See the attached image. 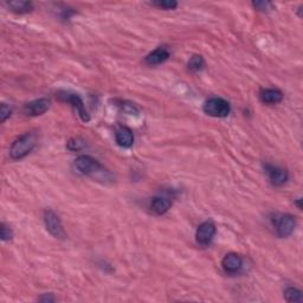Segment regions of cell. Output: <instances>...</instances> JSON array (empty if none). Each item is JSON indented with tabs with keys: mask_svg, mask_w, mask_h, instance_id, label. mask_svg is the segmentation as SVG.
Segmentation results:
<instances>
[{
	"mask_svg": "<svg viewBox=\"0 0 303 303\" xmlns=\"http://www.w3.org/2000/svg\"><path fill=\"white\" fill-rule=\"evenodd\" d=\"M215 232H217V230H215V226L213 223L212 222L203 223V224L199 225L198 230H197L196 232L197 243L202 246H208L212 243V241L214 240Z\"/></svg>",
	"mask_w": 303,
	"mask_h": 303,
	"instance_id": "8992f818",
	"label": "cell"
},
{
	"mask_svg": "<svg viewBox=\"0 0 303 303\" xmlns=\"http://www.w3.org/2000/svg\"><path fill=\"white\" fill-rule=\"evenodd\" d=\"M204 112L212 117H226L231 112L229 102L221 97H212L204 104Z\"/></svg>",
	"mask_w": 303,
	"mask_h": 303,
	"instance_id": "3957f363",
	"label": "cell"
},
{
	"mask_svg": "<svg viewBox=\"0 0 303 303\" xmlns=\"http://www.w3.org/2000/svg\"><path fill=\"white\" fill-rule=\"evenodd\" d=\"M7 6L10 7L11 11L20 14L31 12L33 9L31 2H24V0H13V2H9L7 3Z\"/></svg>",
	"mask_w": 303,
	"mask_h": 303,
	"instance_id": "9a60e30c",
	"label": "cell"
},
{
	"mask_svg": "<svg viewBox=\"0 0 303 303\" xmlns=\"http://www.w3.org/2000/svg\"><path fill=\"white\" fill-rule=\"evenodd\" d=\"M252 5L255 6V9L258 11H263V12L272 9V4L270 2H255L252 3Z\"/></svg>",
	"mask_w": 303,
	"mask_h": 303,
	"instance_id": "7402d4cb",
	"label": "cell"
},
{
	"mask_svg": "<svg viewBox=\"0 0 303 303\" xmlns=\"http://www.w3.org/2000/svg\"><path fill=\"white\" fill-rule=\"evenodd\" d=\"M259 98L265 104H277L283 100V93L278 89H264L261 92Z\"/></svg>",
	"mask_w": 303,
	"mask_h": 303,
	"instance_id": "4fadbf2b",
	"label": "cell"
},
{
	"mask_svg": "<svg viewBox=\"0 0 303 303\" xmlns=\"http://www.w3.org/2000/svg\"><path fill=\"white\" fill-rule=\"evenodd\" d=\"M170 57V52L166 47H159L155 49L154 51H152L149 55L146 56L145 62L148 64V66H159V64H162L166 62Z\"/></svg>",
	"mask_w": 303,
	"mask_h": 303,
	"instance_id": "8fae6325",
	"label": "cell"
},
{
	"mask_svg": "<svg viewBox=\"0 0 303 303\" xmlns=\"http://www.w3.org/2000/svg\"><path fill=\"white\" fill-rule=\"evenodd\" d=\"M37 140V134L33 132H28L20 135L11 146L10 157L13 160H20L25 158L36 147Z\"/></svg>",
	"mask_w": 303,
	"mask_h": 303,
	"instance_id": "7a4b0ae2",
	"label": "cell"
},
{
	"mask_svg": "<svg viewBox=\"0 0 303 303\" xmlns=\"http://www.w3.org/2000/svg\"><path fill=\"white\" fill-rule=\"evenodd\" d=\"M58 97L62 101L68 102V103L73 104V107L76 109V111H77L78 115L81 116L82 121H84V122H88L89 119H90L89 114H88V112H86L85 105H84V103H83L82 98L79 97L77 94L60 92V93H58Z\"/></svg>",
	"mask_w": 303,
	"mask_h": 303,
	"instance_id": "52a82bcc",
	"label": "cell"
},
{
	"mask_svg": "<svg viewBox=\"0 0 303 303\" xmlns=\"http://www.w3.org/2000/svg\"><path fill=\"white\" fill-rule=\"evenodd\" d=\"M49 108H50V100L43 97L26 103L24 107V113L29 116H39L43 115L45 112H48Z\"/></svg>",
	"mask_w": 303,
	"mask_h": 303,
	"instance_id": "9c48e42d",
	"label": "cell"
},
{
	"mask_svg": "<svg viewBox=\"0 0 303 303\" xmlns=\"http://www.w3.org/2000/svg\"><path fill=\"white\" fill-rule=\"evenodd\" d=\"M284 298L288 302H294V303H301L303 301V294L301 290L296 289L294 287H289L284 290Z\"/></svg>",
	"mask_w": 303,
	"mask_h": 303,
	"instance_id": "2e32d148",
	"label": "cell"
},
{
	"mask_svg": "<svg viewBox=\"0 0 303 303\" xmlns=\"http://www.w3.org/2000/svg\"><path fill=\"white\" fill-rule=\"evenodd\" d=\"M82 147H84V141L81 139H73L68 142V148L70 150H79Z\"/></svg>",
	"mask_w": 303,
	"mask_h": 303,
	"instance_id": "ffe728a7",
	"label": "cell"
},
{
	"mask_svg": "<svg viewBox=\"0 0 303 303\" xmlns=\"http://www.w3.org/2000/svg\"><path fill=\"white\" fill-rule=\"evenodd\" d=\"M170 206H172V202L166 197H155L150 203V210L159 215L165 214Z\"/></svg>",
	"mask_w": 303,
	"mask_h": 303,
	"instance_id": "5bb4252c",
	"label": "cell"
},
{
	"mask_svg": "<svg viewBox=\"0 0 303 303\" xmlns=\"http://www.w3.org/2000/svg\"><path fill=\"white\" fill-rule=\"evenodd\" d=\"M116 143L122 148H129L134 143V134L128 127H121L115 133Z\"/></svg>",
	"mask_w": 303,
	"mask_h": 303,
	"instance_id": "7c38bea8",
	"label": "cell"
},
{
	"mask_svg": "<svg viewBox=\"0 0 303 303\" xmlns=\"http://www.w3.org/2000/svg\"><path fill=\"white\" fill-rule=\"evenodd\" d=\"M204 67H205V60L200 55L192 56L191 59L188 60V69L193 73H198V71L203 70Z\"/></svg>",
	"mask_w": 303,
	"mask_h": 303,
	"instance_id": "e0dca14e",
	"label": "cell"
},
{
	"mask_svg": "<svg viewBox=\"0 0 303 303\" xmlns=\"http://www.w3.org/2000/svg\"><path fill=\"white\" fill-rule=\"evenodd\" d=\"M272 225H274L278 237L286 238L294 232L295 227H296V219L294 215L288 213L278 214L272 219Z\"/></svg>",
	"mask_w": 303,
	"mask_h": 303,
	"instance_id": "277c9868",
	"label": "cell"
},
{
	"mask_svg": "<svg viewBox=\"0 0 303 303\" xmlns=\"http://www.w3.org/2000/svg\"><path fill=\"white\" fill-rule=\"evenodd\" d=\"M39 301H40V302H54V301H55V297L52 296L51 294L44 295V296H41V297L39 298Z\"/></svg>",
	"mask_w": 303,
	"mask_h": 303,
	"instance_id": "603a6c76",
	"label": "cell"
},
{
	"mask_svg": "<svg viewBox=\"0 0 303 303\" xmlns=\"http://www.w3.org/2000/svg\"><path fill=\"white\" fill-rule=\"evenodd\" d=\"M0 236H2V240L4 242H7V241H11L12 240V230L10 229V227H7L5 224H2V229H0Z\"/></svg>",
	"mask_w": 303,
	"mask_h": 303,
	"instance_id": "d6986e66",
	"label": "cell"
},
{
	"mask_svg": "<svg viewBox=\"0 0 303 303\" xmlns=\"http://www.w3.org/2000/svg\"><path fill=\"white\" fill-rule=\"evenodd\" d=\"M75 167L83 176L93 177L96 179H107L104 174L111 176L108 170L104 169L103 166L96 159L89 157V155H79L75 160Z\"/></svg>",
	"mask_w": 303,
	"mask_h": 303,
	"instance_id": "6da1fadb",
	"label": "cell"
},
{
	"mask_svg": "<svg viewBox=\"0 0 303 303\" xmlns=\"http://www.w3.org/2000/svg\"><path fill=\"white\" fill-rule=\"evenodd\" d=\"M44 223L47 226V230L52 236L56 238H64L66 237V231L60 222L58 214L52 210H47L44 212Z\"/></svg>",
	"mask_w": 303,
	"mask_h": 303,
	"instance_id": "5b68a950",
	"label": "cell"
},
{
	"mask_svg": "<svg viewBox=\"0 0 303 303\" xmlns=\"http://www.w3.org/2000/svg\"><path fill=\"white\" fill-rule=\"evenodd\" d=\"M265 172H267L269 180L274 186H283L289 179V174H288L287 170L277 167V166L267 165L265 166Z\"/></svg>",
	"mask_w": 303,
	"mask_h": 303,
	"instance_id": "ba28073f",
	"label": "cell"
},
{
	"mask_svg": "<svg viewBox=\"0 0 303 303\" xmlns=\"http://www.w3.org/2000/svg\"><path fill=\"white\" fill-rule=\"evenodd\" d=\"M11 113H12V111H11V108L9 107V105L3 103L2 109H0V120H2V122H5V121L9 119V117L11 116Z\"/></svg>",
	"mask_w": 303,
	"mask_h": 303,
	"instance_id": "44dd1931",
	"label": "cell"
},
{
	"mask_svg": "<svg viewBox=\"0 0 303 303\" xmlns=\"http://www.w3.org/2000/svg\"><path fill=\"white\" fill-rule=\"evenodd\" d=\"M150 5L157 6L162 10H174L177 9L178 3L174 0H157V2L150 3Z\"/></svg>",
	"mask_w": 303,
	"mask_h": 303,
	"instance_id": "ac0fdd59",
	"label": "cell"
},
{
	"mask_svg": "<svg viewBox=\"0 0 303 303\" xmlns=\"http://www.w3.org/2000/svg\"><path fill=\"white\" fill-rule=\"evenodd\" d=\"M222 267L227 274H237L243 267V259L238 253L230 252L224 256L222 261Z\"/></svg>",
	"mask_w": 303,
	"mask_h": 303,
	"instance_id": "30bf717a",
	"label": "cell"
}]
</instances>
